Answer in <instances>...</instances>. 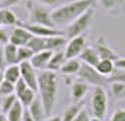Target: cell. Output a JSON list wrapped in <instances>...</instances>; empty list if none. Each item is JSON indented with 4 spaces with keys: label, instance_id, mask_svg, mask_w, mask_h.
Returning a JSON list of instances; mask_svg holds the SVG:
<instances>
[{
    "label": "cell",
    "instance_id": "obj_1",
    "mask_svg": "<svg viewBox=\"0 0 125 121\" xmlns=\"http://www.w3.org/2000/svg\"><path fill=\"white\" fill-rule=\"evenodd\" d=\"M97 0H72L61 7L52 10V20L56 28H65L66 25L72 23L73 20L79 17L80 14L90 9L96 7Z\"/></svg>",
    "mask_w": 125,
    "mask_h": 121
},
{
    "label": "cell",
    "instance_id": "obj_2",
    "mask_svg": "<svg viewBox=\"0 0 125 121\" xmlns=\"http://www.w3.org/2000/svg\"><path fill=\"white\" fill-rule=\"evenodd\" d=\"M38 93L45 106L46 114L51 115L58 99V76L55 70L44 69L38 73Z\"/></svg>",
    "mask_w": 125,
    "mask_h": 121
},
{
    "label": "cell",
    "instance_id": "obj_3",
    "mask_svg": "<svg viewBox=\"0 0 125 121\" xmlns=\"http://www.w3.org/2000/svg\"><path fill=\"white\" fill-rule=\"evenodd\" d=\"M94 18H96V7L87 9L83 14H80L76 20H73L69 25H66V27L63 28L65 35H66L68 38H72V37H76V35L86 34V33L91 28Z\"/></svg>",
    "mask_w": 125,
    "mask_h": 121
},
{
    "label": "cell",
    "instance_id": "obj_4",
    "mask_svg": "<svg viewBox=\"0 0 125 121\" xmlns=\"http://www.w3.org/2000/svg\"><path fill=\"white\" fill-rule=\"evenodd\" d=\"M27 10H28V23L55 27L53 20H52V11L49 10L48 6L42 4L37 0H28L27 1Z\"/></svg>",
    "mask_w": 125,
    "mask_h": 121
},
{
    "label": "cell",
    "instance_id": "obj_5",
    "mask_svg": "<svg viewBox=\"0 0 125 121\" xmlns=\"http://www.w3.org/2000/svg\"><path fill=\"white\" fill-rule=\"evenodd\" d=\"M91 104V114L94 115L91 120L103 121L105 118L108 110V93L104 86H94L90 99Z\"/></svg>",
    "mask_w": 125,
    "mask_h": 121
},
{
    "label": "cell",
    "instance_id": "obj_6",
    "mask_svg": "<svg viewBox=\"0 0 125 121\" xmlns=\"http://www.w3.org/2000/svg\"><path fill=\"white\" fill-rule=\"evenodd\" d=\"M77 76H79V79L87 82L90 86H105L107 83H110L108 77L101 75L96 69V66H91L89 64H83V62H82V66H80Z\"/></svg>",
    "mask_w": 125,
    "mask_h": 121
},
{
    "label": "cell",
    "instance_id": "obj_7",
    "mask_svg": "<svg viewBox=\"0 0 125 121\" xmlns=\"http://www.w3.org/2000/svg\"><path fill=\"white\" fill-rule=\"evenodd\" d=\"M86 46H87V35L80 34L76 37L69 38L68 44L65 46V55L68 59L70 58H79V55L83 52Z\"/></svg>",
    "mask_w": 125,
    "mask_h": 121
},
{
    "label": "cell",
    "instance_id": "obj_8",
    "mask_svg": "<svg viewBox=\"0 0 125 121\" xmlns=\"http://www.w3.org/2000/svg\"><path fill=\"white\" fill-rule=\"evenodd\" d=\"M20 70H21V77L27 82L31 89H34L38 92V73H37V69H35L31 61H24V62H20Z\"/></svg>",
    "mask_w": 125,
    "mask_h": 121
},
{
    "label": "cell",
    "instance_id": "obj_9",
    "mask_svg": "<svg viewBox=\"0 0 125 121\" xmlns=\"http://www.w3.org/2000/svg\"><path fill=\"white\" fill-rule=\"evenodd\" d=\"M18 24H23L25 28H28L34 35H40V37H52V35L58 34H65V31L56 27H49V25H44V24H32V23H21L18 21Z\"/></svg>",
    "mask_w": 125,
    "mask_h": 121
},
{
    "label": "cell",
    "instance_id": "obj_10",
    "mask_svg": "<svg viewBox=\"0 0 125 121\" xmlns=\"http://www.w3.org/2000/svg\"><path fill=\"white\" fill-rule=\"evenodd\" d=\"M98 6L110 16H125V0H98Z\"/></svg>",
    "mask_w": 125,
    "mask_h": 121
},
{
    "label": "cell",
    "instance_id": "obj_11",
    "mask_svg": "<svg viewBox=\"0 0 125 121\" xmlns=\"http://www.w3.org/2000/svg\"><path fill=\"white\" fill-rule=\"evenodd\" d=\"M32 33L28 28H25L23 24H17V27H14V30L10 34V42L16 44L17 46L21 45H27L28 41L32 38Z\"/></svg>",
    "mask_w": 125,
    "mask_h": 121
},
{
    "label": "cell",
    "instance_id": "obj_12",
    "mask_svg": "<svg viewBox=\"0 0 125 121\" xmlns=\"http://www.w3.org/2000/svg\"><path fill=\"white\" fill-rule=\"evenodd\" d=\"M96 49L98 52V55L100 58H108V59H113V61H117L119 58V55L117 52L114 51V48L110 44H108L107 38L101 35V37H98V40L96 41Z\"/></svg>",
    "mask_w": 125,
    "mask_h": 121
},
{
    "label": "cell",
    "instance_id": "obj_13",
    "mask_svg": "<svg viewBox=\"0 0 125 121\" xmlns=\"http://www.w3.org/2000/svg\"><path fill=\"white\" fill-rule=\"evenodd\" d=\"M53 51L51 49H42L40 52H35L32 58H31V64L37 70H44V69H48V64L51 61V56Z\"/></svg>",
    "mask_w": 125,
    "mask_h": 121
},
{
    "label": "cell",
    "instance_id": "obj_14",
    "mask_svg": "<svg viewBox=\"0 0 125 121\" xmlns=\"http://www.w3.org/2000/svg\"><path fill=\"white\" fill-rule=\"evenodd\" d=\"M89 87H90V85L87 82L82 80V79L74 82L73 85H72V89H70L72 101H82L86 97V94L89 93Z\"/></svg>",
    "mask_w": 125,
    "mask_h": 121
},
{
    "label": "cell",
    "instance_id": "obj_15",
    "mask_svg": "<svg viewBox=\"0 0 125 121\" xmlns=\"http://www.w3.org/2000/svg\"><path fill=\"white\" fill-rule=\"evenodd\" d=\"M68 44V37L65 34H58L52 37H45V48L51 51H62Z\"/></svg>",
    "mask_w": 125,
    "mask_h": 121
},
{
    "label": "cell",
    "instance_id": "obj_16",
    "mask_svg": "<svg viewBox=\"0 0 125 121\" xmlns=\"http://www.w3.org/2000/svg\"><path fill=\"white\" fill-rule=\"evenodd\" d=\"M28 110L31 111L34 121H44V120H46V117H48L45 106H44V103H42L41 97H35L34 101L28 106Z\"/></svg>",
    "mask_w": 125,
    "mask_h": 121
},
{
    "label": "cell",
    "instance_id": "obj_17",
    "mask_svg": "<svg viewBox=\"0 0 125 121\" xmlns=\"http://www.w3.org/2000/svg\"><path fill=\"white\" fill-rule=\"evenodd\" d=\"M79 59L83 62V64H89V65H91V66H96L101 58H100V55H98L96 46L87 45L84 49H83V52L79 55Z\"/></svg>",
    "mask_w": 125,
    "mask_h": 121
},
{
    "label": "cell",
    "instance_id": "obj_18",
    "mask_svg": "<svg viewBox=\"0 0 125 121\" xmlns=\"http://www.w3.org/2000/svg\"><path fill=\"white\" fill-rule=\"evenodd\" d=\"M80 66H82V61L80 59L70 58V59H66V62L61 68V72L66 76H73V75H77L79 73Z\"/></svg>",
    "mask_w": 125,
    "mask_h": 121
},
{
    "label": "cell",
    "instance_id": "obj_19",
    "mask_svg": "<svg viewBox=\"0 0 125 121\" xmlns=\"http://www.w3.org/2000/svg\"><path fill=\"white\" fill-rule=\"evenodd\" d=\"M66 59L68 58L65 55V49H62V51H55L52 54L49 64H48V69L49 70H61L63 64L66 62Z\"/></svg>",
    "mask_w": 125,
    "mask_h": 121
},
{
    "label": "cell",
    "instance_id": "obj_20",
    "mask_svg": "<svg viewBox=\"0 0 125 121\" xmlns=\"http://www.w3.org/2000/svg\"><path fill=\"white\" fill-rule=\"evenodd\" d=\"M4 56H6L7 65L18 64V46L10 41L4 44Z\"/></svg>",
    "mask_w": 125,
    "mask_h": 121
},
{
    "label": "cell",
    "instance_id": "obj_21",
    "mask_svg": "<svg viewBox=\"0 0 125 121\" xmlns=\"http://www.w3.org/2000/svg\"><path fill=\"white\" fill-rule=\"evenodd\" d=\"M96 69L104 76H110L113 73V70L115 69V61L113 59H108V58H101L98 61V64L96 65Z\"/></svg>",
    "mask_w": 125,
    "mask_h": 121
},
{
    "label": "cell",
    "instance_id": "obj_22",
    "mask_svg": "<svg viewBox=\"0 0 125 121\" xmlns=\"http://www.w3.org/2000/svg\"><path fill=\"white\" fill-rule=\"evenodd\" d=\"M23 113H24V104L20 100H16V103L11 106V109L9 110L7 113V120L9 121H20L23 118Z\"/></svg>",
    "mask_w": 125,
    "mask_h": 121
},
{
    "label": "cell",
    "instance_id": "obj_23",
    "mask_svg": "<svg viewBox=\"0 0 125 121\" xmlns=\"http://www.w3.org/2000/svg\"><path fill=\"white\" fill-rule=\"evenodd\" d=\"M4 73V79L11 83H16V82L21 77V70H20V65L14 64V65H7L6 69L3 70Z\"/></svg>",
    "mask_w": 125,
    "mask_h": 121
},
{
    "label": "cell",
    "instance_id": "obj_24",
    "mask_svg": "<svg viewBox=\"0 0 125 121\" xmlns=\"http://www.w3.org/2000/svg\"><path fill=\"white\" fill-rule=\"evenodd\" d=\"M83 107H84V104L82 103V101H73V104H72L70 107H68V109L63 111L62 120L63 121H74L77 113H79Z\"/></svg>",
    "mask_w": 125,
    "mask_h": 121
},
{
    "label": "cell",
    "instance_id": "obj_25",
    "mask_svg": "<svg viewBox=\"0 0 125 121\" xmlns=\"http://www.w3.org/2000/svg\"><path fill=\"white\" fill-rule=\"evenodd\" d=\"M3 9V25L4 27H14L18 24V20L16 13L10 10V7H1Z\"/></svg>",
    "mask_w": 125,
    "mask_h": 121
},
{
    "label": "cell",
    "instance_id": "obj_26",
    "mask_svg": "<svg viewBox=\"0 0 125 121\" xmlns=\"http://www.w3.org/2000/svg\"><path fill=\"white\" fill-rule=\"evenodd\" d=\"M35 93H37V90L31 89V87H27L21 94H18L17 97H18V100L24 104V107H28L30 104L34 101V99L37 97V94H35Z\"/></svg>",
    "mask_w": 125,
    "mask_h": 121
},
{
    "label": "cell",
    "instance_id": "obj_27",
    "mask_svg": "<svg viewBox=\"0 0 125 121\" xmlns=\"http://www.w3.org/2000/svg\"><path fill=\"white\" fill-rule=\"evenodd\" d=\"M111 97L115 100L125 97V82H113L111 83Z\"/></svg>",
    "mask_w": 125,
    "mask_h": 121
},
{
    "label": "cell",
    "instance_id": "obj_28",
    "mask_svg": "<svg viewBox=\"0 0 125 121\" xmlns=\"http://www.w3.org/2000/svg\"><path fill=\"white\" fill-rule=\"evenodd\" d=\"M27 45L35 52H40L42 49H46L45 48V37H40V35H32V38L28 41Z\"/></svg>",
    "mask_w": 125,
    "mask_h": 121
},
{
    "label": "cell",
    "instance_id": "obj_29",
    "mask_svg": "<svg viewBox=\"0 0 125 121\" xmlns=\"http://www.w3.org/2000/svg\"><path fill=\"white\" fill-rule=\"evenodd\" d=\"M17 94L16 93H11V94H7V96H1V113L7 114L9 110L11 109V106L16 103L17 100Z\"/></svg>",
    "mask_w": 125,
    "mask_h": 121
},
{
    "label": "cell",
    "instance_id": "obj_30",
    "mask_svg": "<svg viewBox=\"0 0 125 121\" xmlns=\"http://www.w3.org/2000/svg\"><path fill=\"white\" fill-rule=\"evenodd\" d=\"M34 55V51L28 45H21L18 46V64L24 61H31V58Z\"/></svg>",
    "mask_w": 125,
    "mask_h": 121
},
{
    "label": "cell",
    "instance_id": "obj_31",
    "mask_svg": "<svg viewBox=\"0 0 125 121\" xmlns=\"http://www.w3.org/2000/svg\"><path fill=\"white\" fill-rule=\"evenodd\" d=\"M108 82L110 83H113V82H125V69L115 66L113 73L108 76Z\"/></svg>",
    "mask_w": 125,
    "mask_h": 121
},
{
    "label": "cell",
    "instance_id": "obj_32",
    "mask_svg": "<svg viewBox=\"0 0 125 121\" xmlns=\"http://www.w3.org/2000/svg\"><path fill=\"white\" fill-rule=\"evenodd\" d=\"M11 93H16L14 83L4 79L1 82V85H0V96H7V94H11Z\"/></svg>",
    "mask_w": 125,
    "mask_h": 121
},
{
    "label": "cell",
    "instance_id": "obj_33",
    "mask_svg": "<svg viewBox=\"0 0 125 121\" xmlns=\"http://www.w3.org/2000/svg\"><path fill=\"white\" fill-rule=\"evenodd\" d=\"M37 1H40V3H42V4H45L48 7L56 9V7H61L63 4L69 3V1H72V0H37Z\"/></svg>",
    "mask_w": 125,
    "mask_h": 121
},
{
    "label": "cell",
    "instance_id": "obj_34",
    "mask_svg": "<svg viewBox=\"0 0 125 121\" xmlns=\"http://www.w3.org/2000/svg\"><path fill=\"white\" fill-rule=\"evenodd\" d=\"M14 87H16V94L18 96V94H21V93H23L27 87H30V86L27 85V82L24 80L23 77H20V79L14 83Z\"/></svg>",
    "mask_w": 125,
    "mask_h": 121
},
{
    "label": "cell",
    "instance_id": "obj_35",
    "mask_svg": "<svg viewBox=\"0 0 125 121\" xmlns=\"http://www.w3.org/2000/svg\"><path fill=\"white\" fill-rule=\"evenodd\" d=\"M111 121H125V109H117L111 115Z\"/></svg>",
    "mask_w": 125,
    "mask_h": 121
},
{
    "label": "cell",
    "instance_id": "obj_36",
    "mask_svg": "<svg viewBox=\"0 0 125 121\" xmlns=\"http://www.w3.org/2000/svg\"><path fill=\"white\" fill-rule=\"evenodd\" d=\"M74 121H91V117H90V114H89V111L83 107V109L77 113V115H76Z\"/></svg>",
    "mask_w": 125,
    "mask_h": 121
},
{
    "label": "cell",
    "instance_id": "obj_37",
    "mask_svg": "<svg viewBox=\"0 0 125 121\" xmlns=\"http://www.w3.org/2000/svg\"><path fill=\"white\" fill-rule=\"evenodd\" d=\"M9 41H10V35L7 34V31L4 28L0 27V44L4 45V44H7Z\"/></svg>",
    "mask_w": 125,
    "mask_h": 121
},
{
    "label": "cell",
    "instance_id": "obj_38",
    "mask_svg": "<svg viewBox=\"0 0 125 121\" xmlns=\"http://www.w3.org/2000/svg\"><path fill=\"white\" fill-rule=\"evenodd\" d=\"M7 66L6 56H4V46L0 45V70H4Z\"/></svg>",
    "mask_w": 125,
    "mask_h": 121
},
{
    "label": "cell",
    "instance_id": "obj_39",
    "mask_svg": "<svg viewBox=\"0 0 125 121\" xmlns=\"http://www.w3.org/2000/svg\"><path fill=\"white\" fill-rule=\"evenodd\" d=\"M21 1H24V0H0V7H11Z\"/></svg>",
    "mask_w": 125,
    "mask_h": 121
},
{
    "label": "cell",
    "instance_id": "obj_40",
    "mask_svg": "<svg viewBox=\"0 0 125 121\" xmlns=\"http://www.w3.org/2000/svg\"><path fill=\"white\" fill-rule=\"evenodd\" d=\"M23 121H34V118H32V114H31V111L28 110V107H25V110H24L23 113V118H21Z\"/></svg>",
    "mask_w": 125,
    "mask_h": 121
},
{
    "label": "cell",
    "instance_id": "obj_41",
    "mask_svg": "<svg viewBox=\"0 0 125 121\" xmlns=\"http://www.w3.org/2000/svg\"><path fill=\"white\" fill-rule=\"evenodd\" d=\"M115 66H118V68H122L125 69V58H121L119 56L117 61H115Z\"/></svg>",
    "mask_w": 125,
    "mask_h": 121
},
{
    "label": "cell",
    "instance_id": "obj_42",
    "mask_svg": "<svg viewBox=\"0 0 125 121\" xmlns=\"http://www.w3.org/2000/svg\"><path fill=\"white\" fill-rule=\"evenodd\" d=\"M0 27H3V9L0 7Z\"/></svg>",
    "mask_w": 125,
    "mask_h": 121
},
{
    "label": "cell",
    "instance_id": "obj_43",
    "mask_svg": "<svg viewBox=\"0 0 125 121\" xmlns=\"http://www.w3.org/2000/svg\"><path fill=\"white\" fill-rule=\"evenodd\" d=\"M3 80H4V73H3V70H0V85Z\"/></svg>",
    "mask_w": 125,
    "mask_h": 121
},
{
    "label": "cell",
    "instance_id": "obj_44",
    "mask_svg": "<svg viewBox=\"0 0 125 121\" xmlns=\"http://www.w3.org/2000/svg\"><path fill=\"white\" fill-rule=\"evenodd\" d=\"M49 120L51 121H59V120H62V117H51Z\"/></svg>",
    "mask_w": 125,
    "mask_h": 121
},
{
    "label": "cell",
    "instance_id": "obj_45",
    "mask_svg": "<svg viewBox=\"0 0 125 121\" xmlns=\"http://www.w3.org/2000/svg\"><path fill=\"white\" fill-rule=\"evenodd\" d=\"M0 113H1V96H0Z\"/></svg>",
    "mask_w": 125,
    "mask_h": 121
}]
</instances>
